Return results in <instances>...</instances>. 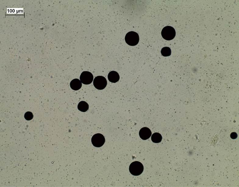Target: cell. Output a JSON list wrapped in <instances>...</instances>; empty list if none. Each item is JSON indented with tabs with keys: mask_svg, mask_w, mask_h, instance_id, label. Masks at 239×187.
I'll return each instance as SVG.
<instances>
[{
	"mask_svg": "<svg viewBox=\"0 0 239 187\" xmlns=\"http://www.w3.org/2000/svg\"><path fill=\"white\" fill-rule=\"evenodd\" d=\"M143 170L144 167L142 164L138 161L132 162L129 167L130 173L134 176L140 175L143 172Z\"/></svg>",
	"mask_w": 239,
	"mask_h": 187,
	"instance_id": "cell-1",
	"label": "cell"
},
{
	"mask_svg": "<svg viewBox=\"0 0 239 187\" xmlns=\"http://www.w3.org/2000/svg\"><path fill=\"white\" fill-rule=\"evenodd\" d=\"M125 40L128 45L130 46H135L139 42V35L137 33L134 31H130L126 35Z\"/></svg>",
	"mask_w": 239,
	"mask_h": 187,
	"instance_id": "cell-2",
	"label": "cell"
},
{
	"mask_svg": "<svg viewBox=\"0 0 239 187\" xmlns=\"http://www.w3.org/2000/svg\"><path fill=\"white\" fill-rule=\"evenodd\" d=\"M161 35L162 38L166 40H171L174 38L176 35V31L173 27L166 26L162 30Z\"/></svg>",
	"mask_w": 239,
	"mask_h": 187,
	"instance_id": "cell-3",
	"label": "cell"
},
{
	"mask_svg": "<svg viewBox=\"0 0 239 187\" xmlns=\"http://www.w3.org/2000/svg\"><path fill=\"white\" fill-rule=\"evenodd\" d=\"M93 85L94 87L98 90H102L105 88L107 85L106 79L104 77L98 76L94 79Z\"/></svg>",
	"mask_w": 239,
	"mask_h": 187,
	"instance_id": "cell-4",
	"label": "cell"
},
{
	"mask_svg": "<svg viewBox=\"0 0 239 187\" xmlns=\"http://www.w3.org/2000/svg\"><path fill=\"white\" fill-rule=\"evenodd\" d=\"M105 141V138L102 134L97 133L94 135L91 139L92 145L95 147H99L102 146Z\"/></svg>",
	"mask_w": 239,
	"mask_h": 187,
	"instance_id": "cell-5",
	"label": "cell"
},
{
	"mask_svg": "<svg viewBox=\"0 0 239 187\" xmlns=\"http://www.w3.org/2000/svg\"><path fill=\"white\" fill-rule=\"evenodd\" d=\"M81 82L85 85L91 84L93 79V76L92 74L87 71L83 72L80 76Z\"/></svg>",
	"mask_w": 239,
	"mask_h": 187,
	"instance_id": "cell-6",
	"label": "cell"
},
{
	"mask_svg": "<svg viewBox=\"0 0 239 187\" xmlns=\"http://www.w3.org/2000/svg\"><path fill=\"white\" fill-rule=\"evenodd\" d=\"M139 135L141 139L145 140L148 139L152 135L150 130L146 127L142 128L139 132Z\"/></svg>",
	"mask_w": 239,
	"mask_h": 187,
	"instance_id": "cell-7",
	"label": "cell"
},
{
	"mask_svg": "<svg viewBox=\"0 0 239 187\" xmlns=\"http://www.w3.org/2000/svg\"><path fill=\"white\" fill-rule=\"evenodd\" d=\"M108 78L110 82L115 83L118 81L119 80L120 76L117 72L112 71L109 73Z\"/></svg>",
	"mask_w": 239,
	"mask_h": 187,
	"instance_id": "cell-8",
	"label": "cell"
},
{
	"mask_svg": "<svg viewBox=\"0 0 239 187\" xmlns=\"http://www.w3.org/2000/svg\"><path fill=\"white\" fill-rule=\"evenodd\" d=\"M70 86L72 89L77 90L81 87V82L79 79L75 78L71 81L70 83Z\"/></svg>",
	"mask_w": 239,
	"mask_h": 187,
	"instance_id": "cell-9",
	"label": "cell"
},
{
	"mask_svg": "<svg viewBox=\"0 0 239 187\" xmlns=\"http://www.w3.org/2000/svg\"><path fill=\"white\" fill-rule=\"evenodd\" d=\"M78 110L82 112H85L89 109V105L88 103L84 101L80 102L77 106Z\"/></svg>",
	"mask_w": 239,
	"mask_h": 187,
	"instance_id": "cell-10",
	"label": "cell"
},
{
	"mask_svg": "<svg viewBox=\"0 0 239 187\" xmlns=\"http://www.w3.org/2000/svg\"><path fill=\"white\" fill-rule=\"evenodd\" d=\"M162 139V135L160 133L157 132L154 133L151 136V140L152 142L155 143H158L160 142Z\"/></svg>",
	"mask_w": 239,
	"mask_h": 187,
	"instance_id": "cell-11",
	"label": "cell"
},
{
	"mask_svg": "<svg viewBox=\"0 0 239 187\" xmlns=\"http://www.w3.org/2000/svg\"><path fill=\"white\" fill-rule=\"evenodd\" d=\"M161 52L162 56L166 57L169 56L171 55V51L169 47H165L162 49Z\"/></svg>",
	"mask_w": 239,
	"mask_h": 187,
	"instance_id": "cell-12",
	"label": "cell"
},
{
	"mask_svg": "<svg viewBox=\"0 0 239 187\" xmlns=\"http://www.w3.org/2000/svg\"><path fill=\"white\" fill-rule=\"evenodd\" d=\"M24 117L26 120H30L32 119L33 117V115L32 112L28 111L25 113Z\"/></svg>",
	"mask_w": 239,
	"mask_h": 187,
	"instance_id": "cell-13",
	"label": "cell"
},
{
	"mask_svg": "<svg viewBox=\"0 0 239 187\" xmlns=\"http://www.w3.org/2000/svg\"><path fill=\"white\" fill-rule=\"evenodd\" d=\"M237 137V133L235 132L232 133H231L230 135L231 138L233 139L236 138Z\"/></svg>",
	"mask_w": 239,
	"mask_h": 187,
	"instance_id": "cell-14",
	"label": "cell"
}]
</instances>
